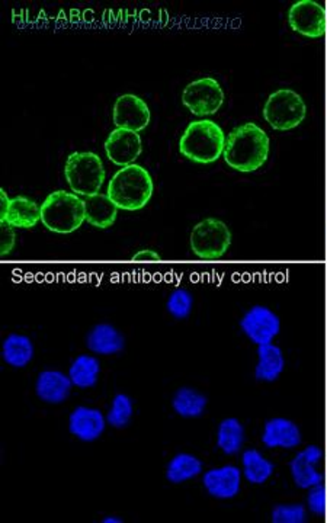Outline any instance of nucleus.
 <instances>
[{"label":"nucleus","instance_id":"1","mask_svg":"<svg viewBox=\"0 0 327 523\" xmlns=\"http://www.w3.org/2000/svg\"><path fill=\"white\" fill-rule=\"evenodd\" d=\"M271 152L268 134L258 124L239 126L225 138L224 160L232 169L251 174L265 165Z\"/></svg>","mask_w":327,"mask_h":523},{"label":"nucleus","instance_id":"2","mask_svg":"<svg viewBox=\"0 0 327 523\" xmlns=\"http://www.w3.org/2000/svg\"><path fill=\"white\" fill-rule=\"evenodd\" d=\"M222 126L211 119H198L186 126L179 141V152L191 162L210 165L217 162L225 148Z\"/></svg>","mask_w":327,"mask_h":523},{"label":"nucleus","instance_id":"3","mask_svg":"<svg viewBox=\"0 0 327 523\" xmlns=\"http://www.w3.org/2000/svg\"><path fill=\"white\" fill-rule=\"evenodd\" d=\"M154 184L152 176L140 165L123 167L109 181L106 196L124 211H138L152 199Z\"/></svg>","mask_w":327,"mask_h":523},{"label":"nucleus","instance_id":"4","mask_svg":"<svg viewBox=\"0 0 327 523\" xmlns=\"http://www.w3.org/2000/svg\"><path fill=\"white\" fill-rule=\"evenodd\" d=\"M84 221V199L72 192H51L41 204V223L57 235H70L79 230Z\"/></svg>","mask_w":327,"mask_h":523},{"label":"nucleus","instance_id":"5","mask_svg":"<svg viewBox=\"0 0 327 523\" xmlns=\"http://www.w3.org/2000/svg\"><path fill=\"white\" fill-rule=\"evenodd\" d=\"M65 181L76 196H96L105 181V169L98 155L76 152L69 156L64 167Z\"/></svg>","mask_w":327,"mask_h":523},{"label":"nucleus","instance_id":"6","mask_svg":"<svg viewBox=\"0 0 327 523\" xmlns=\"http://www.w3.org/2000/svg\"><path fill=\"white\" fill-rule=\"evenodd\" d=\"M305 116L304 99L292 89H278L269 95L263 106V118L276 131L294 130Z\"/></svg>","mask_w":327,"mask_h":523},{"label":"nucleus","instance_id":"7","mask_svg":"<svg viewBox=\"0 0 327 523\" xmlns=\"http://www.w3.org/2000/svg\"><path fill=\"white\" fill-rule=\"evenodd\" d=\"M232 231L220 218H205L193 226L191 231V249L196 257L203 260L220 259L232 246Z\"/></svg>","mask_w":327,"mask_h":523},{"label":"nucleus","instance_id":"8","mask_svg":"<svg viewBox=\"0 0 327 523\" xmlns=\"http://www.w3.org/2000/svg\"><path fill=\"white\" fill-rule=\"evenodd\" d=\"M182 104L193 112V116H214L224 104V92L217 80L203 77L193 80L183 89Z\"/></svg>","mask_w":327,"mask_h":523},{"label":"nucleus","instance_id":"9","mask_svg":"<svg viewBox=\"0 0 327 523\" xmlns=\"http://www.w3.org/2000/svg\"><path fill=\"white\" fill-rule=\"evenodd\" d=\"M288 24L300 35L320 38L326 34V11L314 0H298L288 11Z\"/></svg>","mask_w":327,"mask_h":523},{"label":"nucleus","instance_id":"10","mask_svg":"<svg viewBox=\"0 0 327 523\" xmlns=\"http://www.w3.org/2000/svg\"><path fill=\"white\" fill-rule=\"evenodd\" d=\"M240 328L247 339L254 345L272 343L281 332V320L271 308L253 306L240 320Z\"/></svg>","mask_w":327,"mask_h":523},{"label":"nucleus","instance_id":"11","mask_svg":"<svg viewBox=\"0 0 327 523\" xmlns=\"http://www.w3.org/2000/svg\"><path fill=\"white\" fill-rule=\"evenodd\" d=\"M105 152L116 166H130L142 156V137L135 131L115 128L106 138Z\"/></svg>","mask_w":327,"mask_h":523},{"label":"nucleus","instance_id":"12","mask_svg":"<svg viewBox=\"0 0 327 523\" xmlns=\"http://www.w3.org/2000/svg\"><path fill=\"white\" fill-rule=\"evenodd\" d=\"M113 118L116 128L140 133L149 126L150 109L147 104L135 95H123L114 104Z\"/></svg>","mask_w":327,"mask_h":523},{"label":"nucleus","instance_id":"13","mask_svg":"<svg viewBox=\"0 0 327 523\" xmlns=\"http://www.w3.org/2000/svg\"><path fill=\"white\" fill-rule=\"evenodd\" d=\"M106 417L99 408L77 406L69 416V432L76 439L92 444L105 432Z\"/></svg>","mask_w":327,"mask_h":523},{"label":"nucleus","instance_id":"14","mask_svg":"<svg viewBox=\"0 0 327 523\" xmlns=\"http://www.w3.org/2000/svg\"><path fill=\"white\" fill-rule=\"evenodd\" d=\"M69 374L55 369H45L36 377L35 394L47 405H62L70 397L73 388Z\"/></svg>","mask_w":327,"mask_h":523},{"label":"nucleus","instance_id":"15","mask_svg":"<svg viewBox=\"0 0 327 523\" xmlns=\"http://www.w3.org/2000/svg\"><path fill=\"white\" fill-rule=\"evenodd\" d=\"M322 457L323 452L314 445H310L295 455L291 461L290 469L291 477L298 488H312L322 483V474L317 469Z\"/></svg>","mask_w":327,"mask_h":523},{"label":"nucleus","instance_id":"16","mask_svg":"<svg viewBox=\"0 0 327 523\" xmlns=\"http://www.w3.org/2000/svg\"><path fill=\"white\" fill-rule=\"evenodd\" d=\"M203 483L208 495L220 500H229L239 495L242 471L234 466L213 468L203 474Z\"/></svg>","mask_w":327,"mask_h":523},{"label":"nucleus","instance_id":"17","mask_svg":"<svg viewBox=\"0 0 327 523\" xmlns=\"http://www.w3.org/2000/svg\"><path fill=\"white\" fill-rule=\"evenodd\" d=\"M86 347L92 354L113 357L125 349V337L115 326L99 323L87 332Z\"/></svg>","mask_w":327,"mask_h":523},{"label":"nucleus","instance_id":"18","mask_svg":"<svg viewBox=\"0 0 327 523\" xmlns=\"http://www.w3.org/2000/svg\"><path fill=\"white\" fill-rule=\"evenodd\" d=\"M262 442L266 448L292 449L302 444V432L290 418L273 417L265 423Z\"/></svg>","mask_w":327,"mask_h":523},{"label":"nucleus","instance_id":"19","mask_svg":"<svg viewBox=\"0 0 327 523\" xmlns=\"http://www.w3.org/2000/svg\"><path fill=\"white\" fill-rule=\"evenodd\" d=\"M35 355L33 340L28 336L11 333L2 343V359L15 369L28 367Z\"/></svg>","mask_w":327,"mask_h":523},{"label":"nucleus","instance_id":"20","mask_svg":"<svg viewBox=\"0 0 327 523\" xmlns=\"http://www.w3.org/2000/svg\"><path fill=\"white\" fill-rule=\"evenodd\" d=\"M259 362L254 368V378L263 383H273L285 368L282 349L273 343L258 347Z\"/></svg>","mask_w":327,"mask_h":523},{"label":"nucleus","instance_id":"21","mask_svg":"<svg viewBox=\"0 0 327 523\" xmlns=\"http://www.w3.org/2000/svg\"><path fill=\"white\" fill-rule=\"evenodd\" d=\"M84 209L87 223L96 228L113 227L118 216V206L104 194L84 198Z\"/></svg>","mask_w":327,"mask_h":523},{"label":"nucleus","instance_id":"22","mask_svg":"<svg viewBox=\"0 0 327 523\" xmlns=\"http://www.w3.org/2000/svg\"><path fill=\"white\" fill-rule=\"evenodd\" d=\"M6 221L14 228H33L41 221V206L26 196H15Z\"/></svg>","mask_w":327,"mask_h":523},{"label":"nucleus","instance_id":"23","mask_svg":"<svg viewBox=\"0 0 327 523\" xmlns=\"http://www.w3.org/2000/svg\"><path fill=\"white\" fill-rule=\"evenodd\" d=\"M101 376V362L94 355H79L74 357L69 368V377L73 386L86 390L96 386Z\"/></svg>","mask_w":327,"mask_h":523},{"label":"nucleus","instance_id":"24","mask_svg":"<svg viewBox=\"0 0 327 523\" xmlns=\"http://www.w3.org/2000/svg\"><path fill=\"white\" fill-rule=\"evenodd\" d=\"M203 473V462L193 454L174 455L166 467V478L169 483L181 484L193 480Z\"/></svg>","mask_w":327,"mask_h":523},{"label":"nucleus","instance_id":"25","mask_svg":"<svg viewBox=\"0 0 327 523\" xmlns=\"http://www.w3.org/2000/svg\"><path fill=\"white\" fill-rule=\"evenodd\" d=\"M207 397L200 391L182 387L172 398V407L174 413L185 418L201 417L207 407Z\"/></svg>","mask_w":327,"mask_h":523},{"label":"nucleus","instance_id":"26","mask_svg":"<svg viewBox=\"0 0 327 523\" xmlns=\"http://www.w3.org/2000/svg\"><path fill=\"white\" fill-rule=\"evenodd\" d=\"M244 444V427L239 418L227 417L218 425L217 447L225 455H236Z\"/></svg>","mask_w":327,"mask_h":523},{"label":"nucleus","instance_id":"27","mask_svg":"<svg viewBox=\"0 0 327 523\" xmlns=\"http://www.w3.org/2000/svg\"><path fill=\"white\" fill-rule=\"evenodd\" d=\"M242 462H243V474L246 477V480L251 484H258V486L266 483L269 480V477L272 476L273 469H275L272 462L266 459L256 449L244 451Z\"/></svg>","mask_w":327,"mask_h":523},{"label":"nucleus","instance_id":"28","mask_svg":"<svg viewBox=\"0 0 327 523\" xmlns=\"http://www.w3.org/2000/svg\"><path fill=\"white\" fill-rule=\"evenodd\" d=\"M134 416V403L128 394L118 393L106 413V422L114 429H125Z\"/></svg>","mask_w":327,"mask_h":523},{"label":"nucleus","instance_id":"29","mask_svg":"<svg viewBox=\"0 0 327 523\" xmlns=\"http://www.w3.org/2000/svg\"><path fill=\"white\" fill-rule=\"evenodd\" d=\"M193 297L186 289H174L173 293L169 296L166 301L167 313L176 320L188 318L193 313Z\"/></svg>","mask_w":327,"mask_h":523},{"label":"nucleus","instance_id":"30","mask_svg":"<svg viewBox=\"0 0 327 523\" xmlns=\"http://www.w3.org/2000/svg\"><path fill=\"white\" fill-rule=\"evenodd\" d=\"M271 517H272L273 523H304L307 520L304 506L300 503L276 505Z\"/></svg>","mask_w":327,"mask_h":523},{"label":"nucleus","instance_id":"31","mask_svg":"<svg viewBox=\"0 0 327 523\" xmlns=\"http://www.w3.org/2000/svg\"><path fill=\"white\" fill-rule=\"evenodd\" d=\"M310 510L319 517L327 515V488L320 483L310 488L309 498H307Z\"/></svg>","mask_w":327,"mask_h":523},{"label":"nucleus","instance_id":"32","mask_svg":"<svg viewBox=\"0 0 327 523\" xmlns=\"http://www.w3.org/2000/svg\"><path fill=\"white\" fill-rule=\"evenodd\" d=\"M0 227H2V242H0V255L2 256H7L9 253L14 250L15 247V231L12 226L6 223V221H2L0 223Z\"/></svg>","mask_w":327,"mask_h":523},{"label":"nucleus","instance_id":"33","mask_svg":"<svg viewBox=\"0 0 327 523\" xmlns=\"http://www.w3.org/2000/svg\"><path fill=\"white\" fill-rule=\"evenodd\" d=\"M11 206V199L7 196L5 189H0V223L6 220L7 211Z\"/></svg>","mask_w":327,"mask_h":523},{"label":"nucleus","instance_id":"34","mask_svg":"<svg viewBox=\"0 0 327 523\" xmlns=\"http://www.w3.org/2000/svg\"><path fill=\"white\" fill-rule=\"evenodd\" d=\"M133 260H160V255L154 252V250L144 249L140 250L137 255H134Z\"/></svg>","mask_w":327,"mask_h":523},{"label":"nucleus","instance_id":"35","mask_svg":"<svg viewBox=\"0 0 327 523\" xmlns=\"http://www.w3.org/2000/svg\"><path fill=\"white\" fill-rule=\"evenodd\" d=\"M123 518L118 517H105L102 519V523H123Z\"/></svg>","mask_w":327,"mask_h":523}]
</instances>
